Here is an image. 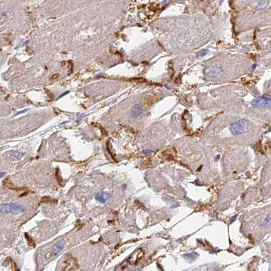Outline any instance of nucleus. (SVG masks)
<instances>
[{
    "label": "nucleus",
    "instance_id": "f257e3e1",
    "mask_svg": "<svg viewBox=\"0 0 271 271\" xmlns=\"http://www.w3.org/2000/svg\"><path fill=\"white\" fill-rule=\"evenodd\" d=\"M26 210L25 207L16 204H1L0 207V211L2 214H7V213H19L24 212Z\"/></svg>",
    "mask_w": 271,
    "mask_h": 271
},
{
    "label": "nucleus",
    "instance_id": "f03ea898",
    "mask_svg": "<svg viewBox=\"0 0 271 271\" xmlns=\"http://www.w3.org/2000/svg\"><path fill=\"white\" fill-rule=\"evenodd\" d=\"M230 131L233 135H238L245 131V126L242 123H233L230 126Z\"/></svg>",
    "mask_w": 271,
    "mask_h": 271
},
{
    "label": "nucleus",
    "instance_id": "7ed1b4c3",
    "mask_svg": "<svg viewBox=\"0 0 271 271\" xmlns=\"http://www.w3.org/2000/svg\"><path fill=\"white\" fill-rule=\"evenodd\" d=\"M96 199L101 203H106L111 200V195L107 192L101 191L96 195Z\"/></svg>",
    "mask_w": 271,
    "mask_h": 271
},
{
    "label": "nucleus",
    "instance_id": "20e7f679",
    "mask_svg": "<svg viewBox=\"0 0 271 271\" xmlns=\"http://www.w3.org/2000/svg\"><path fill=\"white\" fill-rule=\"evenodd\" d=\"M65 245V242L64 240H62L60 242H58L57 244L54 246L51 250V254L52 255H57L60 251H61L64 249Z\"/></svg>",
    "mask_w": 271,
    "mask_h": 271
},
{
    "label": "nucleus",
    "instance_id": "39448f33",
    "mask_svg": "<svg viewBox=\"0 0 271 271\" xmlns=\"http://www.w3.org/2000/svg\"><path fill=\"white\" fill-rule=\"evenodd\" d=\"M223 70L220 67H214V68L209 69L207 71V75L209 77H216L222 75Z\"/></svg>",
    "mask_w": 271,
    "mask_h": 271
},
{
    "label": "nucleus",
    "instance_id": "423d86ee",
    "mask_svg": "<svg viewBox=\"0 0 271 271\" xmlns=\"http://www.w3.org/2000/svg\"><path fill=\"white\" fill-rule=\"evenodd\" d=\"M143 113V109H142V107H140V105H135L133 106L131 109V113H132V116L133 117H139L140 115H141L142 113Z\"/></svg>",
    "mask_w": 271,
    "mask_h": 271
},
{
    "label": "nucleus",
    "instance_id": "0eeeda50",
    "mask_svg": "<svg viewBox=\"0 0 271 271\" xmlns=\"http://www.w3.org/2000/svg\"><path fill=\"white\" fill-rule=\"evenodd\" d=\"M263 226H271V216L268 217L266 219H264L262 223Z\"/></svg>",
    "mask_w": 271,
    "mask_h": 271
},
{
    "label": "nucleus",
    "instance_id": "6e6552de",
    "mask_svg": "<svg viewBox=\"0 0 271 271\" xmlns=\"http://www.w3.org/2000/svg\"><path fill=\"white\" fill-rule=\"evenodd\" d=\"M207 52H208V51H207V50H203L200 51L198 53V55H197V56H198V57L203 56H205V54H207Z\"/></svg>",
    "mask_w": 271,
    "mask_h": 271
}]
</instances>
